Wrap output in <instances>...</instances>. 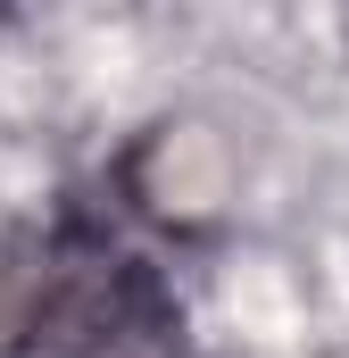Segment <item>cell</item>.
I'll return each mask as SVG.
<instances>
[{
    "label": "cell",
    "mask_w": 349,
    "mask_h": 358,
    "mask_svg": "<svg viewBox=\"0 0 349 358\" xmlns=\"http://www.w3.org/2000/svg\"><path fill=\"white\" fill-rule=\"evenodd\" d=\"M0 358H191L167 275L91 217L0 234Z\"/></svg>",
    "instance_id": "1"
}]
</instances>
